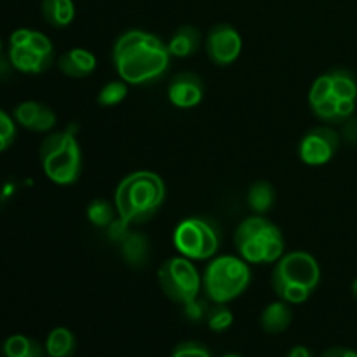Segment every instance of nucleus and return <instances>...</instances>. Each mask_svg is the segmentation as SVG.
<instances>
[{
    "mask_svg": "<svg viewBox=\"0 0 357 357\" xmlns=\"http://www.w3.org/2000/svg\"><path fill=\"white\" fill-rule=\"evenodd\" d=\"M167 44L155 33L128 30L119 35L112 47V63L119 79L129 86H150L162 79L171 66Z\"/></svg>",
    "mask_w": 357,
    "mask_h": 357,
    "instance_id": "1",
    "label": "nucleus"
},
{
    "mask_svg": "<svg viewBox=\"0 0 357 357\" xmlns=\"http://www.w3.org/2000/svg\"><path fill=\"white\" fill-rule=\"evenodd\" d=\"M167 188L162 176L153 171L139 169L126 174L114 192L119 218L136 227L152 220L166 201Z\"/></svg>",
    "mask_w": 357,
    "mask_h": 357,
    "instance_id": "2",
    "label": "nucleus"
},
{
    "mask_svg": "<svg viewBox=\"0 0 357 357\" xmlns=\"http://www.w3.org/2000/svg\"><path fill=\"white\" fill-rule=\"evenodd\" d=\"M312 114L326 124H344L356 112L357 80L345 68L323 73L312 82L309 91Z\"/></svg>",
    "mask_w": 357,
    "mask_h": 357,
    "instance_id": "3",
    "label": "nucleus"
},
{
    "mask_svg": "<svg viewBox=\"0 0 357 357\" xmlns=\"http://www.w3.org/2000/svg\"><path fill=\"white\" fill-rule=\"evenodd\" d=\"M321 282V265L316 257L296 250L284 253L274 264L271 284L278 298L300 305L312 296Z\"/></svg>",
    "mask_w": 357,
    "mask_h": 357,
    "instance_id": "4",
    "label": "nucleus"
},
{
    "mask_svg": "<svg viewBox=\"0 0 357 357\" xmlns=\"http://www.w3.org/2000/svg\"><path fill=\"white\" fill-rule=\"evenodd\" d=\"M38 157L42 171L52 183L68 187L79 181L84 157L75 126L45 135L38 146Z\"/></svg>",
    "mask_w": 357,
    "mask_h": 357,
    "instance_id": "5",
    "label": "nucleus"
},
{
    "mask_svg": "<svg viewBox=\"0 0 357 357\" xmlns=\"http://www.w3.org/2000/svg\"><path fill=\"white\" fill-rule=\"evenodd\" d=\"M237 255L250 265H272L284 255V236L264 215H251L234 232Z\"/></svg>",
    "mask_w": 357,
    "mask_h": 357,
    "instance_id": "6",
    "label": "nucleus"
},
{
    "mask_svg": "<svg viewBox=\"0 0 357 357\" xmlns=\"http://www.w3.org/2000/svg\"><path fill=\"white\" fill-rule=\"evenodd\" d=\"M251 284V267L239 255H218L202 272V291L211 303H230Z\"/></svg>",
    "mask_w": 357,
    "mask_h": 357,
    "instance_id": "7",
    "label": "nucleus"
},
{
    "mask_svg": "<svg viewBox=\"0 0 357 357\" xmlns=\"http://www.w3.org/2000/svg\"><path fill=\"white\" fill-rule=\"evenodd\" d=\"M7 56L14 70L26 75H38L54 63V45L42 31L17 28L9 37Z\"/></svg>",
    "mask_w": 357,
    "mask_h": 357,
    "instance_id": "8",
    "label": "nucleus"
},
{
    "mask_svg": "<svg viewBox=\"0 0 357 357\" xmlns=\"http://www.w3.org/2000/svg\"><path fill=\"white\" fill-rule=\"evenodd\" d=\"M173 244L181 257L192 261H208L218 253L222 232L213 220L190 216L174 227Z\"/></svg>",
    "mask_w": 357,
    "mask_h": 357,
    "instance_id": "9",
    "label": "nucleus"
},
{
    "mask_svg": "<svg viewBox=\"0 0 357 357\" xmlns=\"http://www.w3.org/2000/svg\"><path fill=\"white\" fill-rule=\"evenodd\" d=\"M157 279L164 295L180 305L199 298L202 291L201 272L194 261L181 255L162 261L157 271Z\"/></svg>",
    "mask_w": 357,
    "mask_h": 357,
    "instance_id": "10",
    "label": "nucleus"
},
{
    "mask_svg": "<svg viewBox=\"0 0 357 357\" xmlns=\"http://www.w3.org/2000/svg\"><path fill=\"white\" fill-rule=\"evenodd\" d=\"M342 136L333 126H316L302 136L298 157L307 166H324L337 155Z\"/></svg>",
    "mask_w": 357,
    "mask_h": 357,
    "instance_id": "11",
    "label": "nucleus"
},
{
    "mask_svg": "<svg viewBox=\"0 0 357 357\" xmlns=\"http://www.w3.org/2000/svg\"><path fill=\"white\" fill-rule=\"evenodd\" d=\"M204 49L213 65L230 66L239 59L243 52V37L232 24L218 23L208 31Z\"/></svg>",
    "mask_w": 357,
    "mask_h": 357,
    "instance_id": "12",
    "label": "nucleus"
},
{
    "mask_svg": "<svg viewBox=\"0 0 357 357\" xmlns=\"http://www.w3.org/2000/svg\"><path fill=\"white\" fill-rule=\"evenodd\" d=\"M206 84L199 73L180 72L167 84V100L180 110H190L202 103Z\"/></svg>",
    "mask_w": 357,
    "mask_h": 357,
    "instance_id": "13",
    "label": "nucleus"
},
{
    "mask_svg": "<svg viewBox=\"0 0 357 357\" xmlns=\"http://www.w3.org/2000/svg\"><path fill=\"white\" fill-rule=\"evenodd\" d=\"M13 117L17 126L31 132H40V135L52 132V129L56 128V122H58V115L51 107L33 100L16 105Z\"/></svg>",
    "mask_w": 357,
    "mask_h": 357,
    "instance_id": "14",
    "label": "nucleus"
},
{
    "mask_svg": "<svg viewBox=\"0 0 357 357\" xmlns=\"http://www.w3.org/2000/svg\"><path fill=\"white\" fill-rule=\"evenodd\" d=\"M98 59L86 47H72L58 58V68L70 79H86L96 70Z\"/></svg>",
    "mask_w": 357,
    "mask_h": 357,
    "instance_id": "15",
    "label": "nucleus"
},
{
    "mask_svg": "<svg viewBox=\"0 0 357 357\" xmlns=\"http://www.w3.org/2000/svg\"><path fill=\"white\" fill-rule=\"evenodd\" d=\"M291 303L278 298L264 307L260 314V326L268 335H281L291 326L293 309Z\"/></svg>",
    "mask_w": 357,
    "mask_h": 357,
    "instance_id": "16",
    "label": "nucleus"
},
{
    "mask_svg": "<svg viewBox=\"0 0 357 357\" xmlns=\"http://www.w3.org/2000/svg\"><path fill=\"white\" fill-rule=\"evenodd\" d=\"M119 251H121L122 260L132 268L145 267L150 260V253H152L149 237L135 229L129 230L128 236L122 239V243L119 244Z\"/></svg>",
    "mask_w": 357,
    "mask_h": 357,
    "instance_id": "17",
    "label": "nucleus"
},
{
    "mask_svg": "<svg viewBox=\"0 0 357 357\" xmlns=\"http://www.w3.org/2000/svg\"><path fill=\"white\" fill-rule=\"evenodd\" d=\"M201 42V31L195 26H192V24H183V26H180L178 30H174V33L171 35L169 40H167L166 44L173 58L185 59L190 58V56H194L195 52L199 51Z\"/></svg>",
    "mask_w": 357,
    "mask_h": 357,
    "instance_id": "18",
    "label": "nucleus"
},
{
    "mask_svg": "<svg viewBox=\"0 0 357 357\" xmlns=\"http://www.w3.org/2000/svg\"><path fill=\"white\" fill-rule=\"evenodd\" d=\"M275 188L271 181L267 180H258L255 183H251V187L248 188L246 201L250 209L253 211V215H267L272 211L275 204Z\"/></svg>",
    "mask_w": 357,
    "mask_h": 357,
    "instance_id": "19",
    "label": "nucleus"
},
{
    "mask_svg": "<svg viewBox=\"0 0 357 357\" xmlns=\"http://www.w3.org/2000/svg\"><path fill=\"white\" fill-rule=\"evenodd\" d=\"M42 17L54 28H66L75 20L73 0H42Z\"/></svg>",
    "mask_w": 357,
    "mask_h": 357,
    "instance_id": "20",
    "label": "nucleus"
},
{
    "mask_svg": "<svg viewBox=\"0 0 357 357\" xmlns=\"http://www.w3.org/2000/svg\"><path fill=\"white\" fill-rule=\"evenodd\" d=\"M44 347L47 357H73L77 349L75 335L68 328L58 326L49 331Z\"/></svg>",
    "mask_w": 357,
    "mask_h": 357,
    "instance_id": "21",
    "label": "nucleus"
},
{
    "mask_svg": "<svg viewBox=\"0 0 357 357\" xmlns=\"http://www.w3.org/2000/svg\"><path fill=\"white\" fill-rule=\"evenodd\" d=\"M3 357H45V347L26 335H10L2 345Z\"/></svg>",
    "mask_w": 357,
    "mask_h": 357,
    "instance_id": "22",
    "label": "nucleus"
},
{
    "mask_svg": "<svg viewBox=\"0 0 357 357\" xmlns=\"http://www.w3.org/2000/svg\"><path fill=\"white\" fill-rule=\"evenodd\" d=\"M86 216L91 225L96 227V229L107 230L114 223V220L117 218L119 213L114 202L107 201V199H93L87 204Z\"/></svg>",
    "mask_w": 357,
    "mask_h": 357,
    "instance_id": "23",
    "label": "nucleus"
},
{
    "mask_svg": "<svg viewBox=\"0 0 357 357\" xmlns=\"http://www.w3.org/2000/svg\"><path fill=\"white\" fill-rule=\"evenodd\" d=\"M128 93L129 84L124 82L122 79H115L101 87L100 93H98L96 101L101 107H115V105H121L122 101L128 98Z\"/></svg>",
    "mask_w": 357,
    "mask_h": 357,
    "instance_id": "24",
    "label": "nucleus"
},
{
    "mask_svg": "<svg viewBox=\"0 0 357 357\" xmlns=\"http://www.w3.org/2000/svg\"><path fill=\"white\" fill-rule=\"evenodd\" d=\"M206 323L213 333H223L234 324V312L225 303H213L206 316Z\"/></svg>",
    "mask_w": 357,
    "mask_h": 357,
    "instance_id": "25",
    "label": "nucleus"
},
{
    "mask_svg": "<svg viewBox=\"0 0 357 357\" xmlns=\"http://www.w3.org/2000/svg\"><path fill=\"white\" fill-rule=\"evenodd\" d=\"M16 132L17 124L14 117L0 108V153L10 149V145L16 139Z\"/></svg>",
    "mask_w": 357,
    "mask_h": 357,
    "instance_id": "26",
    "label": "nucleus"
},
{
    "mask_svg": "<svg viewBox=\"0 0 357 357\" xmlns=\"http://www.w3.org/2000/svg\"><path fill=\"white\" fill-rule=\"evenodd\" d=\"M169 357H213L211 351L204 344L195 340H187L178 344Z\"/></svg>",
    "mask_w": 357,
    "mask_h": 357,
    "instance_id": "27",
    "label": "nucleus"
},
{
    "mask_svg": "<svg viewBox=\"0 0 357 357\" xmlns=\"http://www.w3.org/2000/svg\"><path fill=\"white\" fill-rule=\"evenodd\" d=\"M209 300H201V298H195L192 302L185 303L183 305V314L188 321L192 323H201V321H206V316H208V310H209Z\"/></svg>",
    "mask_w": 357,
    "mask_h": 357,
    "instance_id": "28",
    "label": "nucleus"
},
{
    "mask_svg": "<svg viewBox=\"0 0 357 357\" xmlns=\"http://www.w3.org/2000/svg\"><path fill=\"white\" fill-rule=\"evenodd\" d=\"M131 229H132V225H129V223H126L124 220L119 218L117 216V218L114 220V223H112V225L107 229V237L112 241V243L117 244L119 246V244L122 243V239L128 236L129 230Z\"/></svg>",
    "mask_w": 357,
    "mask_h": 357,
    "instance_id": "29",
    "label": "nucleus"
},
{
    "mask_svg": "<svg viewBox=\"0 0 357 357\" xmlns=\"http://www.w3.org/2000/svg\"><path fill=\"white\" fill-rule=\"evenodd\" d=\"M340 136H344V138L351 143L357 142V119L351 117L344 122V132H342Z\"/></svg>",
    "mask_w": 357,
    "mask_h": 357,
    "instance_id": "30",
    "label": "nucleus"
},
{
    "mask_svg": "<svg viewBox=\"0 0 357 357\" xmlns=\"http://www.w3.org/2000/svg\"><path fill=\"white\" fill-rule=\"evenodd\" d=\"M321 357H357V352L354 349L347 347H331L328 351H324Z\"/></svg>",
    "mask_w": 357,
    "mask_h": 357,
    "instance_id": "31",
    "label": "nucleus"
},
{
    "mask_svg": "<svg viewBox=\"0 0 357 357\" xmlns=\"http://www.w3.org/2000/svg\"><path fill=\"white\" fill-rule=\"evenodd\" d=\"M286 357H316V356H314L312 351H310L309 347H305V345H295V347L289 349Z\"/></svg>",
    "mask_w": 357,
    "mask_h": 357,
    "instance_id": "32",
    "label": "nucleus"
},
{
    "mask_svg": "<svg viewBox=\"0 0 357 357\" xmlns=\"http://www.w3.org/2000/svg\"><path fill=\"white\" fill-rule=\"evenodd\" d=\"M10 68H13V65H10V61H9V56H6V58H3V56L0 54V79H3V77L9 75Z\"/></svg>",
    "mask_w": 357,
    "mask_h": 357,
    "instance_id": "33",
    "label": "nucleus"
},
{
    "mask_svg": "<svg viewBox=\"0 0 357 357\" xmlns=\"http://www.w3.org/2000/svg\"><path fill=\"white\" fill-rule=\"evenodd\" d=\"M352 293H354V296L357 300V278L354 279V282H352Z\"/></svg>",
    "mask_w": 357,
    "mask_h": 357,
    "instance_id": "34",
    "label": "nucleus"
},
{
    "mask_svg": "<svg viewBox=\"0 0 357 357\" xmlns=\"http://www.w3.org/2000/svg\"><path fill=\"white\" fill-rule=\"evenodd\" d=\"M222 357H243V356L236 354V352H230V354H225V356H222Z\"/></svg>",
    "mask_w": 357,
    "mask_h": 357,
    "instance_id": "35",
    "label": "nucleus"
},
{
    "mask_svg": "<svg viewBox=\"0 0 357 357\" xmlns=\"http://www.w3.org/2000/svg\"><path fill=\"white\" fill-rule=\"evenodd\" d=\"M0 54H2V40H0Z\"/></svg>",
    "mask_w": 357,
    "mask_h": 357,
    "instance_id": "36",
    "label": "nucleus"
}]
</instances>
